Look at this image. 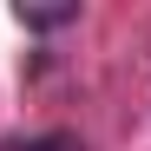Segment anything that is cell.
Listing matches in <instances>:
<instances>
[{
    "label": "cell",
    "instance_id": "obj_1",
    "mask_svg": "<svg viewBox=\"0 0 151 151\" xmlns=\"http://www.w3.org/2000/svg\"><path fill=\"white\" fill-rule=\"evenodd\" d=\"M0 151H86L72 132H27V138H7Z\"/></svg>",
    "mask_w": 151,
    "mask_h": 151
},
{
    "label": "cell",
    "instance_id": "obj_2",
    "mask_svg": "<svg viewBox=\"0 0 151 151\" xmlns=\"http://www.w3.org/2000/svg\"><path fill=\"white\" fill-rule=\"evenodd\" d=\"M72 20H79V7H20V27H33V33L72 27Z\"/></svg>",
    "mask_w": 151,
    "mask_h": 151
}]
</instances>
